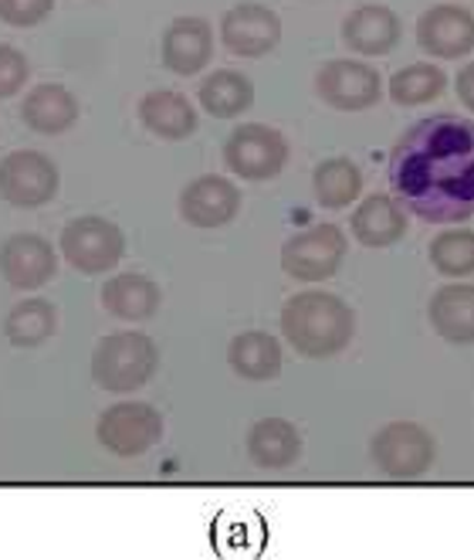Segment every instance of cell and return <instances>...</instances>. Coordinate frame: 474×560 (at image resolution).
I'll return each instance as SVG.
<instances>
[{"instance_id":"7c38bea8","label":"cell","mask_w":474,"mask_h":560,"mask_svg":"<svg viewBox=\"0 0 474 560\" xmlns=\"http://www.w3.org/2000/svg\"><path fill=\"white\" fill-rule=\"evenodd\" d=\"M417 42L434 58H464L474 51V14L461 4H434L417 18Z\"/></svg>"},{"instance_id":"2e32d148","label":"cell","mask_w":474,"mask_h":560,"mask_svg":"<svg viewBox=\"0 0 474 560\" xmlns=\"http://www.w3.org/2000/svg\"><path fill=\"white\" fill-rule=\"evenodd\" d=\"M400 38H403L400 14L387 4H363L349 11L343 21V42L356 55H369V58L390 55L400 45Z\"/></svg>"},{"instance_id":"ac0fdd59","label":"cell","mask_w":474,"mask_h":560,"mask_svg":"<svg viewBox=\"0 0 474 560\" xmlns=\"http://www.w3.org/2000/svg\"><path fill=\"white\" fill-rule=\"evenodd\" d=\"M406 211L393 194H369L353 211V235L366 248H390L406 235Z\"/></svg>"},{"instance_id":"f546056e","label":"cell","mask_w":474,"mask_h":560,"mask_svg":"<svg viewBox=\"0 0 474 560\" xmlns=\"http://www.w3.org/2000/svg\"><path fill=\"white\" fill-rule=\"evenodd\" d=\"M55 11V0H0V21L11 27H34Z\"/></svg>"},{"instance_id":"d6986e66","label":"cell","mask_w":474,"mask_h":560,"mask_svg":"<svg viewBox=\"0 0 474 560\" xmlns=\"http://www.w3.org/2000/svg\"><path fill=\"white\" fill-rule=\"evenodd\" d=\"M140 122L159 140H187L197 133V109L190 106V98L174 89H153L143 95L140 103Z\"/></svg>"},{"instance_id":"6da1fadb","label":"cell","mask_w":474,"mask_h":560,"mask_svg":"<svg viewBox=\"0 0 474 560\" xmlns=\"http://www.w3.org/2000/svg\"><path fill=\"white\" fill-rule=\"evenodd\" d=\"M393 184L427 221H458L474 208V126L427 119L393 150Z\"/></svg>"},{"instance_id":"8fae6325","label":"cell","mask_w":474,"mask_h":560,"mask_svg":"<svg viewBox=\"0 0 474 560\" xmlns=\"http://www.w3.org/2000/svg\"><path fill=\"white\" fill-rule=\"evenodd\" d=\"M221 42L237 58L271 55L282 42V18L264 4H237L221 21Z\"/></svg>"},{"instance_id":"d4e9b609","label":"cell","mask_w":474,"mask_h":560,"mask_svg":"<svg viewBox=\"0 0 474 560\" xmlns=\"http://www.w3.org/2000/svg\"><path fill=\"white\" fill-rule=\"evenodd\" d=\"M312 190H316V201L325 211H339V208H349L356 197L363 194V174L353 160L346 156H332L325 163H319L316 174H312Z\"/></svg>"},{"instance_id":"5b68a950","label":"cell","mask_w":474,"mask_h":560,"mask_svg":"<svg viewBox=\"0 0 474 560\" xmlns=\"http://www.w3.org/2000/svg\"><path fill=\"white\" fill-rule=\"evenodd\" d=\"M372 466L390 479H417L434 466V435L417 421H393L369 442Z\"/></svg>"},{"instance_id":"8992f818","label":"cell","mask_w":474,"mask_h":560,"mask_svg":"<svg viewBox=\"0 0 474 560\" xmlns=\"http://www.w3.org/2000/svg\"><path fill=\"white\" fill-rule=\"evenodd\" d=\"M346 232L339 224H312L282 245V269L298 282H325L346 261Z\"/></svg>"},{"instance_id":"9a60e30c","label":"cell","mask_w":474,"mask_h":560,"mask_svg":"<svg viewBox=\"0 0 474 560\" xmlns=\"http://www.w3.org/2000/svg\"><path fill=\"white\" fill-rule=\"evenodd\" d=\"M163 65L174 75H197L211 65L214 55V31L203 18H177L169 21L163 31V45H159Z\"/></svg>"},{"instance_id":"277c9868","label":"cell","mask_w":474,"mask_h":560,"mask_svg":"<svg viewBox=\"0 0 474 560\" xmlns=\"http://www.w3.org/2000/svg\"><path fill=\"white\" fill-rule=\"evenodd\" d=\"M122 252H126V235L109 218L85 214V218H75L72 224H64V232H61V255L68 266L82 276L112 272L119 266Z\"/></svg>"},{"instance_id":"83f0119b","label":"cell","mask_w":474,"mask_h":560,"mask_svg":"<svg viewBox=\"0 0 474 560\" xmlns=\"http://www.w3.org/2000/svg\"><path fill=\"white\" fill-rule=\"evenodd\" d=\"M430 266L448 279L471 276L474 272V232L471 228H451V232H440L430 242Z\"/></svg>"},{"instance_id":"cb8c5ba5","label":"cell","mask_w":474,"mask_h":560,"mask_svg":"<svg viewBox=\"0 0 474 560\" xmlns=\"http://www.w3.org/2000/svg\"><path fill=\"white\" fill-rule=\"evenodd\" d=\"M200 106L214 119H234L254 106V85L234 69H217L200 82Z\"/></svg>"},{"instance_id":"7a4b0ae2","label":"cell","mask_w":474,"mask_h":560,"mask_svg":"<svg viewBox=\"0 0 474 560\" xmlns=\"http://www.w3.org/2000/svg\"><path fill=\"white\" fill-rule=\"evenodd\" d=\"M282 334L295 353L325 360L349 347L356 337V313L332 292L309 289L298 292L282 310Z\"/></svg>"},{"instance_id":"4fadbf2b","label":"cell","mask_w":474,"mask_h":560,"mask_svg":"<svg viewBox=\"0 0 474 560\" xmlns=\"http://www.w3.org/2000/svg\"><path fill=\"white\" fill-rule=\"evenodd\" d=\"M241 211V190L221 174H203L180 194V218L193 228H224Z\"/></svg>"},{"instance_id":"f1b7e54d","label":"cell","mask_w":474,"mask_h":560,"mask_svg":"<svg viewBox=\"0 0 474 560\" xmlns=\"http://www.w3.org/2000/svg\"><path fill=\"white\" fill-rule=\"evenodd\" d=\"M31 65L14 45H0V98H11L27 85Z\"/></svg>"},{"instance_id":"52a82bcc","label":"cell","mask_w":474,"mask_h":560,"mask_svg":"<svg viewBox=\"0 0 474 560\" xmlns=\"http://www.w3.org/2000/svg\"><path fill=\"white\" fill-rule=\"evenodd\" d=\"M224 163H227V171L237 174L241 180H271L285 171L288 140L279 133L275 126L245 122L227 137Z\"/></svg>"},{"instance_id":"484cf974","label":"cell","mask_w":474,"mask_h":560,"mask_svg":"<svg viewBox=\"0 0 474 560\" xmlns=\"http://www.w3.org/2000/svg\"><path fill=\"white\" fill-rule=\"evenodd\" d=\"M55 329H58V313L48 300H21L4 319L8 340L21 350L48 343L55 337Z\"/></svg>"},{"instance_id":"603a6c76","label":"cell","mask_w":474,"mask_h":560,"mask_svg":"<svg viewBox=\"0 0 474 560\" xmlns=\"http://www.w3.org/2000/svg\"><path fill=\"white\" fill-rule=\"evenodd\" d=\"M248 455L258 469H288L301 455L298 428L285 418H264L248 432Z\"/></svg>"},{"instance_id":"7402d4cb","label":"cell","mask_w":474,"mask_h":560,"mask_svg":"<svg viewBox=\"0 0 474 560\" xmlns=\"http://www.w3.org/2000/svg\"><path fill=\"white\" fill-rule=\"evenodd\" d=\"M227 364L241 381H275L282 374V343L261 329H245L230 340Z\"/></svg>"},{"instance_id":"4dcf8cb0","label":"cell","mask_w":474,"mask_h":560,"mask_svg":"<svg viewBox=\"0 0 474 560\" xmlns=\"http://www.w3.org/2000/svg\"><path fill=\"white\" fill-rule=\"evenodd\" d=\"M454 89H458V98L464 103V109H471V113H474V61H467L464 69L458 72Z\"/></svg>"},{"instance_id":"9c48e42d","label":"cell","mask_w":474,"mask_h":560,"mask_svg":"<svg viewBox=\"0 0 474 560\" xmlns=\"http://www.w3.org/2000/svg\"><path fill=\"white\" fill-rule=\"evenodd\" d=\"M95 435L112 455H122V458L143 455L163 442V415L143 401H122L98 415Z\"/></svg>"},{"instance_id":"5bb4252c","label":"cell","mask_w":474,"mask_h":560,"mask_svg":"<svg viewBox=\"0 0 474 560\" xmlns=\"http://www.w3.org/2000/svg\"><path fill=\"white\" fill-rule=\"evenodd\" d=\"M58 258L55 248L42 235H11L0 245V276L14 289H42L55 279Z\"/></svg>"},{"instance_id":"ffe728a7","label":"cell","mask_w":474,"mask_h":560,"mask_svg":"<svg viewBox=\"0 0 474 560\" xmlns=\"http://www.w3.org/2000/svg\"><path fill=\"white\" fill-rule=\"evenodd\" d=\"M427 316L440 340L471 347L474 343V285L458 282V285L437 289Z\"/></svg>"},{"instance_id":"3957f363","label":"cell","mask_w":474,"mask_h":560,"mask_svg":"<svg viewBox=\"0 0 474 560\" xmlns=\"http://www.w3.org/2000/svg\"><path fill=\"white\" fill-rule=\"evenodd\" d=\"M156 368H159V350L153 337L140 334V329L102 337L92 353V381L112 394L140 390L156 374Z\"/></svg>"},{"instance_id":"ba28073f","label":"cell","mask_w":474,"mask_h":560,"mask_svg":"<svg viewBox=\"0 0 474 560\" xmlns=\"http://www.w3.org/2000/svg\"><path fill=\"white\" fill-rule=\"evenodd\" d=\"M316 92L329 109L363 113L380 103L383 79L363 58H332L316 75Z\"/></svg>"},{"instance_id":"4316f807","label":"cell","mask_w":474,"mask_h":560,"mask_svg":"<svg viewBox=\"0 0 474 560\" xmlns=\"http://www.w3.org/2000/svg\"><path fill=\"white\" fill-rule=\"evenodd\" d=\"M448 89V75L445 69H437L430 61H414L400 69L390 79V98L396 106H424L434 103V98Z\"/></svg>"},{"instance_id":"30bf717a","label":"cell","mask_w":474,"mask_h":560,"mask_svg":"<svg viewBox=\"0 0 474 560\" xmlns=\"http://www.w3.org/2000/svg\"><path fill=\"white\" fill-rule=\"evenodd\" d=\"M55 160L38 150H14L0 160V197L14 208H42L58 194Z\"/></svg>"},{"instance_id":"44dd1931","label":"cell","mask_w":474,"mask_h":560,"mask_svg":"<svg viewBox=\"0 0 474 560\" xmlns=\"http://www.w3.org/2000/svg\"><path fill=\"white\" fill-rule=\"evenodd\" d=\"M159 303H163L159 285L143 272H119L102 285V306L126 323H143L156 316Z\"/></svg>"},{"instance_id":"e0dca14e","label":"cell","mask_w":474,"mask_h":560,"mask_svg":"<svg viewBox=\"0 0 474 560\" xmlns=\"http://www.w3.org/2000/svg\"><path fill=\"white\" fill-rule=\"evenodd\" d=\"M82 109H79V98L68 92L64 85L58 82H42L34 85L24 103H21V119L27 129H34V133L42 137H61L68 133L75 122H79Z\"/></svg>"}]
</instances>
